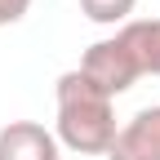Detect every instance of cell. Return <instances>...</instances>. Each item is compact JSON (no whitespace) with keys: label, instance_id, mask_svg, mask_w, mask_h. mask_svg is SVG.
I'll return each mask as SVG.
<instances>
[{"label":"cell","instance_id":"cell-2","mask_svg":"<svg viewBox=\"0 0 160 160\" xmlns=\"http://www.w3.org/2000/svg\"><path fill=\"white\" fill-rule=\"evenodd\" d=\"M80 71H85V80H89V85H98L107 98L129 93V89L138 85V76H142V71H138L133 49L120 40V31L107 36V40H98V45H89L85 58H80Z\"/></svg>","mask_w":160,"mask_h":160},{"label":"cell","instance_id":"cell-7","mask_svg":"<svg viewBox=\"0 0 160 160\" xmlns=\"http://www.w3.org/2000/svg\"><path fill=\"white\" fill-rule=\"evenodd\" d=\"M31 9V0H0V27H13V22H22Z\"/></svg>","mask_w":160,"mask_h":160},{"label":"cell","instance_id":"cell-3","mask_svg":"<svg viewBox=\"0 0 160 160\" xmlns=\"http://www.w3.org/2000/svg\"><path fill=\"white\" fill-rule=\"evenodd\" d=\"M107 160H160V102L133 111L116 129V142H111Z\"/></svg>","mask_w":160,"mask_h":160},{"label":"cell","instance_id":"cell-1","mask_svg":"<svg viewBox=\"0 0 160 160\" xmlns=\"http://www.w3.org/2000/svg\"><path fill=\"white\" fill-rule=\"evenodd\" d=\"M53 138L76 156H107L116 142V111L111 98L89 85L85 71H62L58 76V120Z\"/></svg>","mask_w":160,"mask_h":160},{"label":"cell","instance_id":"cell-4","mask_svg":"<svg viewBox=\"0 0 160 160\" xmlns=\"http://www.w3.org/2000/svg\"><path fill=\"white\" fill-rule=\"evenodd\" d=\"M0 160H58V138L36 120H9L0 129Z\"/></svg>","mask_w":160,"mask_h":160},{"label":"cell","instance_id":"cell-6","mask_svg":"<svg viewBox=\"0 0 160 160\" xmlns=\"http://www.w3.org/2000/svg\"><path fill=\"white\" fill-rule=\"evenodd\" d=\"M138 0H80V13L98 27H125Z\"/></svg>","mask_w":160,"mask_h":160},{"label":"cell","instance_id":"cell-5","mask_svg":"<svg viewBox=\"0 0 160 160\" xmlns=\"http://www.w3.org/2000/svg\"><path fill=\"white\" fill-rule=\"evenodd\" d=\"M120 40L133 49L142 76H160V18H129L120 27Z\"/></svg>","mask_w":160,"mask_h":160}]
</instances>
